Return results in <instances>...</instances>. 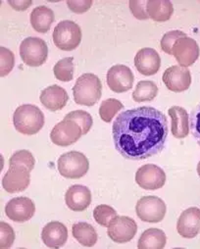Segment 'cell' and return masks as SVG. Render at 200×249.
I'll list each match as a JSON object with an SVG mask.
<instances>
[{
  "label": "cell",
  "instance_id": "obj_15",
  "mask_svg": "<svg viewBox=\"0 0 200 249\" xmlns=\"http://www.w3.org/2000/svg\"><path fill=\"white\" fill-rule=\"evenodd\" d=\"M166 88L173 92H182L189 89L191 85V75L187 68L181 66H171L162 77Z\"/></svg>",
  "mask_w": 200,
  "mask_h": 249
},
{
  "label": "cell",
  "instance_id": "obj_39",
  "mask_svg": "<svg viewBox=\"0 0 200 249\" xmlns=\"http://www.w3.org/2000/svg\"><path fill=\"white\" fill-rule=\"evenodd\" d=\"M197 174H198V176L200 177V161H199V163H198V165H197Z\"/></svg>",
  "mask_w": 200,
  "mask_h": 249
},
{
  "label": "cell",
  "instance_id": "obj_16",
  "mask_svg": "<svg viewBox=\"0 0 200 249\" xmlns=\"http://www.w3.org/2000/svg\"><path fill=\"white\" fill-rule=\"evenodd\" d=\"M135 66L144 76H153L161 67V58L158 52L149 47L142 48L135 57Z\"/></svg>",
  "mask_w": 200,
  "mask_h": 249
},
{
  "label": "cell",
  "instance_id": "obj_8",
  "mask_svg": "<svg viewBox=\"0 0 200 249\" xmlns=\"http://www.w3.org/2000/svg\"><path fill=\"white\" fill-rule=\"evenodd\" d=\"M83 136V130L72 120H65L56 124L50 133L51 142L58 146H69L77 142Z\"/></svg>",
  "mask_w": 200,
  "mask_h": 249
},
{
  "label": "cell",
  "instance_id": "obj_13",
  "mask_svg": "<svg viewBox=\"0 0 200 249\" xmlns=\"http://www.w3.org/2000/svg\"><path fill=\"white\" fill-rule=\"evenodd\" d=\"M106 79L107 85L112 91L122 93L129 90L132 88L135 76H133L128 67L118 64L108 70Z\"/></svg>",
  "mask_w": 200,
  "mask_h": 249
},
{
  "label": "cell",
  "instance_id": "obj_20",
  "mask_svg": "<svg viewBox=\"0 0 200 249\" xmlns=\"http://www.w3.org/2000/svg\"><path fill=\"white\" fill-rule=\"evenodd\" d=\"M41 239L43 243L50 248L56 249L62 247L68 239V230L60 222H50L42 229Z\"/></svg>",
  "mask_w": 200,
  "mask_h": 249
},
{
  "label": "cell",
  "instance_id": "obj_12",
  "mask_svg": "<svg viewBox=\"0 0 200 249\" xmlns=\"http://www.w3.org/2000/svg\"><path fill=\"white\" fill-rule=\"evenodd\" d=\"M200 54L197 42L188 36L179 38L172 49V55L178 61L181 67L187 68L192 66Z\"/></svg>",
  "mask_w": 200,
  "mask_h": 249
},
{
  "label": "cell",
  "instance_id": "obj_25",
  "mask_svg": "<svg viewBox=\"0 0 200 249\" xmlns=\"http://www.w3.org/2000/svg\"><path fill=\"white\" fill-rule=\"evenodd\" d=\"M72 233L80 244L87 247H91L95 245L98 239L95 229L91 225L85 222H80L73 225Z\"/></svg>",
  "mask_w": 200,
  "mask_h": 249
},
{
  "label": "cell",
  "instance_id": "obj_3",
  "mask_svg": "<svg viewBox=\"0 0 200 249\" xmlns=\"http://www.w3.org/2000/svg\"><path fill=\"white\" fill-rule=\"evenodd\" d=\"M74 100L79 105L93 106L102 94V84L100 79L91 73L79 77L73 88Z\"/></svg>",
  "mask_w": 200,
  "mask_h": 249
},
{
  "label": "cell",
  "instance_id": "obj_10",
  "mask_svg": "<svg viewBox=\"0 0 200 249\" xmlns=\"http://www.w3.org/2000/svg\"><path fill=\"white\" fill-rule=\"evenodd\" d=\"M136 181L144 190L156 191L164 186L166 174L164 170L157 165L146 164L137 171Z\"/></svg>",
  "mask_w": 200,
  "mask_h": 249
},
{
  "label": "cell",
  "instance_id": "obj_33",
  "mask_svg": "<svg viewBox=\"0 0 200 249\" xmlns=\"http://www.w3.org/2000/svg\"><path fill=\"white\" fill-rule=\"evenodd\" d=\"M184 36H187L182 31H178V30H175V31H170L168 33H166L161 41H160V46L162 48V50L169 54V55H172V49H173V46L175 44V42L181 38V37H184Z\"/></svg>",
  "mask_w": 200,
  "mask_h": 249
},
{
  "label": "cell",
  "instance_id": "obj_23",
  "mask_svg": "<svg viewBox=\"0 0 200 249\" xmlns=\"http://www.w3.org/2000/svg\"><path fill=\"white\" fill-rule=\"evenodd\" d=\"M174 6L169 0H148L147 13L155 22L169 21L173 15Z\"/></svg>",
  "mask_w": 200,
  "mask_h": 249
},
{
  "label": "cell",
  "instance_id": "obj_31",
  "mask_svg": "<svg viewBox=\"0 0 200 249\" xmlns=\"http://www.w3.org/2000/svg\"><path fill=\"white\" fill-rule=\"evenodd\" d=\"M23 166L26 167L31 172L34 170L36 165V160L34 155L29 150H19L16 151L9 159V166Z\"/></svg>",
  "mask_w": 200,
  "mask_h": 249
},
{
  "label": "cell",
  "instance_id": "obj_2",
  "mask_svg": "<svg viewBox=\"0 0 200 249\" xmlns=\"http://www.w3.org/2000/svg\"><path fill=\"white\" fill-rule=\"evenodd\" d=\"M15 129L23 135H36L44 126V115L36 105L24 104L19 106L13 115Z\"/></svg>",
  "mask_w": 200,
  "mask_h": 249
},
{
  "label": "cell",
  "instance_id": "obj_14",
  "mask_svg": "<svg viewBox=\"0 0 200 249\" xmlns=\"http://www.w3.org/2000/svg\"><path fill=\"white\" fill-rule=\"evenodd\" d=\"M36 212L34 201L28 197H15L7 202L5 206L6 216L17 223H24L31 220Z\"/></svg>",
  "mask_w": 200,
  "mask_h": 249
},
{
  "label": "cell",
  "instance_id": "obj_32",
  "mask_svg": "<svg viewBox=\"0 0 200 249\" xmlns=\"http://www.w3.org/2000/svg\"><path fill=\"white\" fill-rule=\"evenodd\" d=\"M15 64L14 53L6 47H0V76H7Z\"/></svg>",
  "mask_w": 200,
  "mask_h": 249
},
{
  "label": "cell",
  "instance_id": "obj_4",
  "mask_svg": "<svg viewBox=\"0 0 200 249\" xmlns=\"http://www.w3.org/2000/svg\"><path fill=\"white\" fill-rule=\"evenodd\" d=\"M57 168L60 175L64 178L77 179L83 178L89 172L90 162L82 152L70 151L59 157Z\"/></svg>",
  "mask_w": 200,
  "mask_h": 249
},
{
  "label": "cell",
  "instance_id": "obj_19",
  "mask_svg": "<svg viewBox=\"0 0 200 249\" xmlns=\"http://www.w3.org/2000/svg\"><path fill=\"white\" fill-rule=\"evenodd\" d=\"M39 100L46 109L55 112L63 109L67 105L69 95L63 88L52 85L41 91Z\"/></svg>",
  "mask_w": 200,
  "mask_h": 249
},
{
  "label": "cell",
  "instance_id": "obj_34",
  "mask_svg": "<svg viewBox=\"0 0 200 249\" xmlns=\"http://www.w3.org/2000/svg\"><path fill=\"white\" fill-rule=\"evenodd\" d=\"M15 240V232L12 227L5 223H0V248L8 249L12 246Z\"/></svg>",
  "mask_w": 200,
  "mask_h": 249
},
{
  "label": "cell",
  "instance_id": "obj_17",
  "mask_svg": "<svg viewBox=\"0 0 200 249\" xmlns=\"http://www.w3.org/2000/svg\"><path fill=\"white\" fill-rule=\"evenodd\" d=\"M178 233L184 238H193L200 232V209L190 207L184 210L177 223Z\"/></svg>",
  "mask_w": 200,
  "mask_h": 249
},
{
  "label": "cell",
  "instance_id": "obj_37",
  "mask_svg": "<svg viewBox=\"0 0 200 249\" xmlns=\"http://www.w3.org/2000/svg\"><path fill=\"white\" fill-rule=\"evenodd\" d=\"M66 3L74 13L83 14L90 10L92 5V0H67Z\"/></svg>",
  "mask_w": 200,
  "mask_h": 249
},
{
  "label": "cell",
  "instance_id": "obj_29",
  "mask_svg": "<svg viewBox=\"0 0 200 249\" xmlns=\"http://www.w3.org/2000/svg\"><path fill=\"white\" fill-rule=\"evenodd\" d=\"M65 120H72L74 122H76L79 126L82 128L83 130V135H87L91 127H92V124H93V120L91 115L84 110H75L72 111L70 113L67 114L64 117Z\"/></svg>",
  "mask_w": 200,
  "mask_h": 249
},
{
  "label": "cell",
  "instance_id": "obj_28",
  "mask_svg": "<svg viewBox=\"0 0 200 249\" xmlns=\"http://www.w3.org/2000/svg\"><path fill=\"white\" fill-rule=\"evenodd\" d=\"M124 108V105L121 101L115 98H109L104 100L99 107V116L102 121L110 123L115 115Z\"/></svg>",
  "mask_w": 200,
  "mask_h": 249
},
{
  "label": "cell",
  "instance_id": "obj_38",
  "mask_svg": "<svg viewBox=\"0 0 200 249\" xmlns=\"http://www.w3.org/2000/svg\"><path fill=\"white\" fill-rule=\"evenodd\" d=\"M8 4L17 11H25L27 10L32 4L33 1L31 0H8Z\"/></svg>",
  "mask_w": 200,
  "mask_h": 249
},
{
  "label": "cell",
  "instance_id": "obj_21",
  "mask_svg": "<svg viewBox=\"0 0 200 249\" xmlns=\"http://www.w3.org/2000/svg\"><path fill=\"white\" fill-rule=\"evenodd\" d=\"M168 113L172 120V135L176 139L186 138L189 134V117L186 110L181 106H173Z\"/></svg>",
  "mask_w": 200,
  "mask_h": 249
},
{
  "label": "cell",
  "instance_id": "obj_35",
  "mask_svg": "<svg viewBox=\"0 0 200 249\" xmlns=\"http://www.w3.org/2000/svg\"><path fill=\"white\" fill-rule=\"evenodd\" d=\"M129 10L132 15L139 20L149 19L147 13V1L146 0H129L128 2Z\"/></svg>",
  "mask_w": 200,
  "mask_h": 249
},
{
  "label": "cell",
  "instance_id": "obj_36",
  "mask_svg": "<svg viewBox=\"0 0 200 249\" xmlns=\"http://www.w3.org/2000/svg\"><path fill=\"white\" fill-rule=\"evenodd\" d=\"M190 129L192 136L200 146V103L194 108L190 116Z\"/></svg>",
  "mask_w": 200,
  "mask_h": 249
},
{
  "label": "cell",
  "instance_id": "obj_27",
  "mask_svg": "<svg viewBox=\"0 0 200 249\" xmlns=\"http://www.w3.org/2000/svg\"><path fill=\"white\" fill-rule=\"evenodd\" d=\"M75 65L73 57H66L59 60L53 68L54 76L61 82H71L74 78Z\"/></svg>",
  "mask_w": 200,
  "mask_h": 249
},
{
  "label": "cell",
  "instance_id": "obj_24",
  "mask_svg": "<svg viewBox=\"0 0 200 249\" xmlns=\"http://www.w3.org/2000/svg\"><path fill=\"white\" fill-rule=\"evenodd\" d=\"M167 237L160 229H148L145 231L138 242L139 249H162L166 245Z\"/></svg>",
  "mask_w": 200,
  "mask_h": 249
},
{
  "label": "cell",
  "instance_id": "obj_5",
  "mask_svg": "<svg viewBox=\"0 0 200 249\" xmlns=\"http://www.w3.org/2000/svg\"><path fill=\"white\" fill-rule=\"evenodd\" d=\"M54 44L61 50L72 51L82 41V30L80 26L70 20L61 21L53 31Z\"/></svg>",
  "mask_w": 200,
  "mask_h": 249
},
{
  "label": "cell",
  "instance_id": "obj_30",
  "mask_svg": "<svg viewBox=\"0 0 200 249\" xmlns=\"http://www.w3.org/2000/svg\"><path fill=\"white\" fill-rule=\"evenodd\" d=\"M116 216H117V211L109 205L101 204L96 206L93 210V218L95 222L102 227H108L110 222Z\"/></svg>",
  "mask_w": 200,
  "mask_h": 249
},
{
  "label": "cell",
  "instance_id": "obj_22",
  "mask_svg": "<svg viewBox=\"0 0 200 249\" xmlns=\"http://www.w3.org/2000/svg\"><path fill=\"white\" fill-rule=\"evenodd\" d=\"M55 20L54 12L46 6H37L31 13V24L37 33H47Z\"/></svg>",
  "mask_w": 200,
  "mask_h": 249
},
{
  "label": "cell",
  "instance_id": "obj_6",
  "mask_svg": "<svg viewBox=\"0 0 200 249\" xmlns=\"http://www.w3.org/2000/svg\"><path fill=\"white\" fill-rule=\"evenodd\" d=\"M20 56L26 65L39 67L45 63L47 59L48 46L39 37H27L20 45Z\"/></svg>",
  "mask_w": 200,
  "mask_h": 249
},
{
  "label": "cell",
  "instance_id": "obj_18",
  "mask_svg": "<svg viewBox=\"0 0 200 249\" xmlns=\"http://www.w3.org/2000/svg\"><path fill=\"white\" fill-rule=\"evenodd\" d=\"M65 202L72 211H85L91 203V193L86 185L74 184L67 190Z\"/></svg>",
  "mask_w": 200,
  "mask_h": 249
},
{
  "label": "cell",
  "instance_id": "obj_9",
  "mask_svg": "<svg viewBox=\"0 0 200 249\" xmlns=\"http://www.w3.org/2000/svg\"><path fill=\"white\" fill-rule=\"evenodd\" d=\"M108 236L116 243H127L135 237L138 225L135 220L127 216H116L107 227Z\"/></svg>",
  "mask_w": 200,
  "mask_h": 249
},
{
  "label": "cell",
  "instance_id": "obj_26",
  "mask_svg": "<svg viewBox=\"0 0 200 249\" xmlns=\"http://www.w3.org/2000/svg\"><path fill=\"white\" fill-rule=\"evenodd\" d=\"M158 94V87L151 81H141L132 92V99L136 102L152 101Z\"/></svg>",
  "mask_w": 200,
  "mask_h": 249
},
{
  "label": "cell",
  "instance_id": "obj_1",
  "mask_svg": "<svg viewBox=\"0 0 200 249\" xmlns=\"http://www.w3.org/2000/svg\"><path fill=\"white\" fill-rule=\"evenodd\" d=\"M168 133L167 117L149 106L120 113L112 127L116 150L124 158L135 161L159 154L165 147Z\"/></svg>",
  "mask_w": 200,
  "mask_h": 249
},
{
  "label": "cell",
  "instance_id": "obj_11",
  "mask_svg": "<svg viewBox=\"0 0 200 249\" xmlns=\"http://www.w3.org/2000/svg\"><path fill=\"white\" fill-rule=\"evenodd\" d=\"M31 182V171L23 166H9L2 178L4 191L9 194H17L28 189Z\"/></svg>",
  "mask_w": 200,
  "mask_h": 249
},
{
  "label": "cell",
  "instance_id": "obj_7",
  "mask_svg": "<svg viewBox=\"0 0 200 249\" xmlns=\"http://www.w3.org/2000/svg\"><path fill=\"white\" fill-rule=\"evenodd\" d=\"M165 202L157 196H147L142 197L136 205L138 217L146 223H159L166 215Z\"/></svg>",
  "mask_w": 200,
  "mask_h": 249
}]
</instances>
